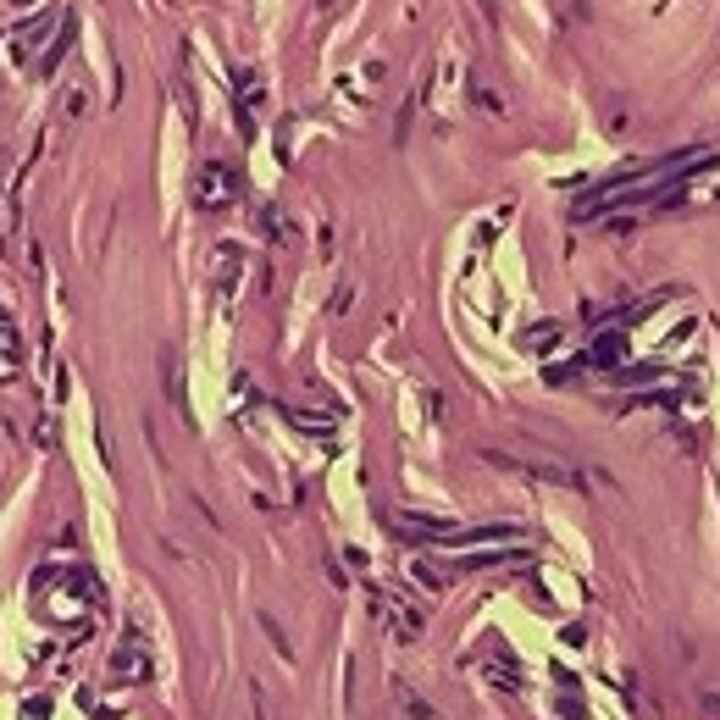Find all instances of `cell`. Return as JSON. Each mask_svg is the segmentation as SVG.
<instances>
[{
    "mask_svg": "<svg viewBox=\"0 0 720 720\" xmlns=\"http://www.w3.org/2000/svg\"><path fill=\"white\" fill-rule=\"evenodd\" d=\"M233 194H239V183L228 178V167H205L200 183H194V205H200V211H216V205H228Z\"/></svg>",
    "mask_w": 720,
    "mask_h": 720,
    "instance_id": "6da1fadb",
    "label": "cell"
}]
</instances>
